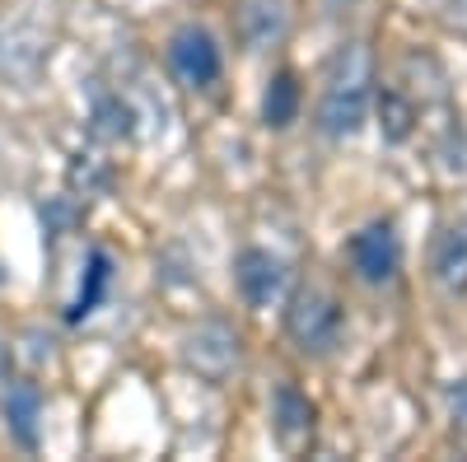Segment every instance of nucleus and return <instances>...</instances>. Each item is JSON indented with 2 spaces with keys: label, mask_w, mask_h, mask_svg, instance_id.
I'll return each instance as SVG.
<instances>
[{
  "label": "nucleus",
  "mask_w": 467,
  "mask_h": 462,
  "mask_svg": "<svg viewBox=\"0 0 467 462\" xmlns=\"http://www.w3.org/2000/svg\"><path fill=\"white\" fill-rule=\"evenodd\" d=\"M449 402H453V416H458V420H467V383H458V388L449 393Z\"/></svg>",
  "instance_id": "17"
},
{
  "label": "nucleus",
  "mask_w": 467,
  "mask_h": 462,
  "mask_svg": "<svg viewBox=\"0 0 467 462\" xmlns=\"http://www.w3.org/2000/svg\"><path fill=\"white\" fill-rule=\"evenodd\" d=\"M369 98H374V56L365 43H350L337 52V61L327 70V85L318 98V127L332 140L356 136L369 118Z\"/></svg>",
  "instance_id": "1"
},
{
  "label": "nucleus",
  "mask_w": 467,
  "mask_h": 462,
  "mask_svg": "<svg viewBox=\"0 0 467 462\" xmlns=\"http://www.w3.org/2000/svg\"><path fill=\"white\" fill-rule=\"evenodd\" d=\"M0 285H5V266H0Z\"/></svg>",
  "instance_id": "19"
},
{
  "label": "nucleus",
  "mask_w": 467,
  "mask_h": 462,
  "mask_svg": "<svg viewBox=\"0 0 467 462\" xmlns=\"http://www.w3.org/2000/svg\"><path fill=\"white\" fill-rule=\"evenodd\" d=\"M5 378H10V345L0 341V383H5Z\"/></svg>",
  "instance_id": "18"
},
{
  "label": "nucleus",
  "mask_w": 467,
  "mask_h": 462,
  "mask_svg": "<svg viewBox=\"0 0 467 462\" xmlns=\"http://www.w3.org/2000/svg\"><path fill=\"white\" fill-rule=\"evenodd\" d=\"M89 136L99 145H117V140H131L136 136V108L122 98V94H108L94 103L89 112Z\"/></svg>",
  "instance_id": "12"
},
{
  "label": "nucleus",
  "mask_w": 467,
  "mask_h": 462,
  "mask_svg": "<svg viewBox=\"0 0 467 462\" xmlns=\"http://www.w3.org/2000/svg\"><path fill=\"white\" fill-rule=\"evenodd\" d=\"M108 281H112V257H108L103 248H94L85 276H80V290H75V299H70V308H66V318H70V323L89 318L94 308L103 303V294H108Z\"/></svg>",
  "instance_id": "13"
},
{
  "label": "nucleus",
  "mask_w": 467,
  "mask_h": 462,
  "mask_svg": "<svg viewBox=\"0 0 467 462\" xmlns=\"http://www.w3.org/2000/svg\"><path fill=\"white\" fill-rule=\"evenodd\" d=\"M169 66L173 75L187 85V89H206L220 80V47H215V37L197 24H187L169 37Z\"/></svg>",
  "instance_id": "4"
},
{
  "label": "nucleus",
  "mask_w": 467,
  "mask_h": 462,
  "mask_svg": "<svg viewBox=\"0 0 467 462\" xmlns=\"http://www.w3.org/2000/svg\"><path fill=\"white\" fill-rule=\"evenodd\" d=\"M285 0H244V15H239V28H244V43L248 47H271L285 37Z\"/></svg>",
  "instance_id": "10"
},
{
  "label": "nucleus",
  "mask_w": 467,
  "mask_h": 462,
  "mask_svg": "<svg viewBox=\"0 0 467 462\" xmlns=\"http://www.w3.org/2000/svg\"><path fill=\"white\" fill-rule=\"evenodd\" d=\"M295 112H299V80L290 70H281L276 80L266 85V94H262V122L271 131H281V127L295 122Z\"/></svg>",
  "instance_id": "14"
},
{
  "label": "nucleus",
  "mask_w": 467,
  "mask_h": 462,
  "mask_svg": "<svg viewBox=\"0 0 467 462\" xmlns=\"http://www.w3.org/2000/svg\"><path fill=\"white\" fill-rule=\"evenodd\" d=\"M108 182H112V173H108V164L99 159V154H75V159H70V187H75V191L99 197Z\"/></svg>",
  "instance_id": "16"
},
{
  "label": "nucleus",
  "mask_w": 467,
  "mask_h": 462,
  "mask_svg": "<svg viewBox=\"0 0 467 462\" xmlns=\"http://www.w3.org/2000/svg\"><path fill=\"white\" fill-rule=\"evenodd\" d=\"M47 61V33L33 19H0V80L28 89Z\"/></svg>",
  "instance_id": "3"
},
{
  "label": "nucleus",
  "mask_w": 467,
  "mask_h": 462,
  "mask_svg": "<svg viewBox=\"0 0 467 462\" xmlns=\"http://www.w3.org/2000/svg\"><path fill=\"white\" fill-rule=\"evenodd\" d=\"M350 262H356L360 281H369V285H388V281L398 276V266H402V243H398V229L388 224V220L365 224L360 234L350 239Z\"/></svg>",
  "instance_id": "5"
},
{
  "label": "nucleus",
  "mask_w": 467,
  "mask_h": 462,
  "mask_svg": "<svg viewBox=\"0 0 467 462\" xmlns=\"http://www.w3.org/2000/svg\"><path fill=\"white\" fill-rule=\"evenodd\" d=\"M379 118H383V136L393 140V145H402L407 136H411V122H416V108L402 98V94H393L388 89L383 98H379Z\"/></svg>",
  "instance_id": "15"
},
{
  "label": "nucleus",
  "mask_w": 467,
  "mask_h": 462,
  "mask_svg": "<svg viewBox=\"0 0 467 462\" xmlns=\"http://www.w3.org/2000/svg\"><path fill=\"white\" fill-rule=\"evenodd\" d=\"M285 332L299 351H332L337 336H341V308L332 294L323 290H299L290 294V308H285Z\"/></svg>",
  "instance_id": "2"
},
{
  "label": "nucleus",
  "mask_w": 467,
  "mask_h": 462,
  "mask_svg": "<svg viewBox=\"0 0 467 462\" xmlns=\"http://www.w3.org/2000/svg\"><path fill=\"white\" fill-rule=\"evenodd\" d=\"M37 420H43V393L33 383H15L5 397V430L19 448H37Z\"/></svg>",
  "instance_id": "9"
},
{
  "label": "nucleus",
  "mask_w": 467,
  "mask_h": 462,
  "mask_svg": "<svg viewBox=\"0 0 467 462\" xmlns=\"http://www.w3.org/2000/svg\"><path fill=\"white\" fill-rule=\"evenodd\" d=\"M234 281H239V294L248 299V308H271L281 294H285V262L276 252H266V248H248L239 252V262H234Z\"/></svg>",
  "instance_id": "6"
},
{
  "label": "nucleus",
  "mask_w": 467,
  "mask_h": 462,
  "mask_svg": "<svg viewBox=\"0 0 467 462\" xmlns=\"http://www.w3.org/2000/svg\"><path fill=\"white\" fill-rule=\"evenodd\" d=\"M271 430H276V439L285 448H299V439H308V430H314V406H308V397L299 388H276V402H271Z\"/></svg>",
  "instance_id": "8"
},
{
  "label": "nucleus",
  "mask_w": 467,
  "mask_h": 462,
  "mask_svg": "<svg viewBox=\"0 0 467 462\" xmlns=\"http://www.w3.org/2000/svg\"><path fill=\"white\" fill-rule=\"evenodd\" d=\"M435 281L449 294H467V224H453L435 243Z\"/></svg>",
  "instance_id": "11"
},
{
  "label": "nucleus",
  "mask_w": 467,
  "mask_h": 462,
  "mask_svg": "<svg viewBox=\"0 0 467 462\" xmlns=\"http://www.w3.org/2000/svg\"><path fill=\"white\" fill-rule=\"evenodd\" d=\"M182 360H187V369H197L202 378L220 383L234 364H239V336H234L229 327H220V323H206V327L182 336Z\"/></svg>",
  "instance_id": "7"
}]
</instances>
